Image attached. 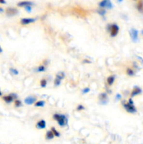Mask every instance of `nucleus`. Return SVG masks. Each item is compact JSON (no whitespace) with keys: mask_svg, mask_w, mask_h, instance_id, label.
<instances>
[{"mask_svg":"<svg viewBox=\"0 0 143 144\" xmlns=\"http://www.w3.org/2000/svg\"><path fill=\"white\" fill-rule=\"evenodd\" d=\"M60 83H61V80L58 78H56L55 81H54V85L56 86H58L59 85H60Z\"/></svg>","mask_w":143,"mask_h":144,"instance_id":"obj_25","label":"nucleus"},{"mask_svg":"<svg viewBox=\"0 0 143 144\" xmlns=\"http://www.w3.org/2000/svg\"><path fill=\"white\" fill-rule=\"evenodd\" d=\"M56 78H58V79H60V80H62L63 79H64V72H58L57 75H56Z\"/></svg>","mask_w":143,"mask_h":144,"instance_id":"obj_20","label":"nucleus"},{"mask_svg":"<svg viewBox=\"0 0 143 144\" xmlns=\"http://www.w3.org/2000/svg\"><path fill=\"white\" fill-rule=\"evenodd\" d=\"M51 131H53V134H54V136H55L60 137V132H59V131H57V130H56V129H55L54 127H52V128H51Z\"/></svg>","mask_w":143,"mask_h":144,"instance_id":"obj_21","label":"nucleus"},{"mask_svg":"<svg viewBox=\"0 0 143 144\" xmlns=\"http://www.w3.org/2000/svg\"><path fill=\"white\" fill-rule=\"evenodd\" d=\"M2 51H3V50H2V48H1V46H0V53H2Z\"/></svg>","mask_w":143,"mask_h":144,"instance_id":"obj_33","label":"nucleus"},{"mask_svg":"<svg viewBox=\"0 0 143 144\" xmlns=\"http://www.w3.org/2000/svg\"><path fill=\"white\" fill-rule=\"evenodd\" d=\"M142 34H143V30H142Z\"/></svg>","mask_w":143,"mask_h":144,"instance_id":"obj_35","label":"nucleus"},{"mask_svg":"<svg viewBox=\"0 0 143 144\" xmlns=\"http://www.w3.org/2000/svg\"><path fill=\"white\" fill-rule=\"evenodd\" d=\"M99 99H100V103L103 105L106 104L108 102V96L106 93H102L99 96Z\"/></svg>","mask_w":143,"mask_h":144,"instance_id":"obj_9","label":"nucleus"},{"mask_svg":"<svg viewBox=\"0 0 143 144\" xmlns=\"http://www.w3.org/2000/svg\"><path fill=\"white\" fill-rule=\"evenodd\" d=\"M45 101H39L38 102H36L35 103V106L36 107H43L44 106V105H45Z\"/></svg>","mask_w":143,"mask_h":144,"instance_id":"obj_19","label":"nucleus"},{"mask_svg":"<svg viewBox=\"0 0 143 144\" xmlns=\"http://www.w3.org/2000/svg\"><path fill=\"white\" fill-rule=\"evenodd\" d=\"M15 98H17V95L15 94H11L8 96H5L2 98V99L5 101L7 103H11V102H13Z\"/></svg>","mask_w":143,"mask_h":144,"instance_id":"obj_5","label":"nucleus"},{"mask_svg":"<svg viewBox=\"0 0 143 144\" xmlns=\"http://www.w3.org/2000/svg\"><path fill=\"white\" fill-rule=\"evenodd\" d=\"M130 35L133 42H137L138 40V31L135 28H132L130 30Z\"/></svg>","mask_w":143,"mask_h":144,"instance_id":"obj_4","label":"nucleus"},{"mask_svg":"<svg viewBox=\"0 0 143 144\" xmlns=\"http://www.w3.org/2000/svg\"><path fill=\"white\" fill-rule=\"evenodd\" d=\"M142 92H143V90H142V89L140 87L137 86H134V89H133V91H132V92L130 94V96H131V98L135 97L137 95H140V94H142Z\"/></svg>","mask_w":143,"mask_h":144,"instance_id":"obj_8","label":"nucleus"},{"mask_svg":"<svg viewBox=\"0 0 143 144\" xmlns=\"http://www.w3.org/2000/svg\"><path fill=\"white\" fill-rule=\"evenodd\" d=\"M33 4V3L32 1H20L17 4V6L19 7H26V6H32Z\"/></svg>","mask_w":143,"mask_h":144,"instance_id":"obj_12","label":"nucleus"},{"mask_svg":"<svg viewBox=\"0 0 143 144\" xmlns=\"http://www.w3.org/2000/svg\"><path fill=\"white\" fill-rule=\"evenodd\" d=\"M46 84H47V81L45 79H42L41 82H40V85L42 87H46Z\"/></svg>","mask_w":143,"mask_h":144,"instance_id":"obj_24","label":"nucleus"},{"mask_svg":"<svg viewBox=\"0 0 143 144\" xmlns=\"http://www.w3.org/2000/svg\"><path fill=\"white\" fill-rule=\"evenodd\" d=\"M36 100V99L35 97H34V96H28V97L25 98V103L27 105H32V104H33V103H35Z\"/></svg>","mask_w":143,"mask_h":144,"instance_id":"obj_11","label":"nucleus"},{"mask_svg":"<svg viewBox=\"0 0 143 144\" xmlns=\"http://www.w3.org/2000/svg\"><path fill=\"white\" fill-rule=\"evenodd\" d=\"M114 80H115V75H110L107 79V84H108V85H109V86H112L113 84H114Z\"/></svg>","mask_w":143,"mask_h":144,"instance_id":"obj_15","label":"nucleus"},{"mask_svg":"<svg viewBox=\"0 0 143 144\" xmlns=\"http://www.w3.org/2000/svg\"><path fill=\"white\" fill-rule=\"evenodd\" d=\"M77 110H79V111H80V110H83L84 109V107L82 105H79V106H77Z\"/></svg>","mask_w":143,"mask_h":144,"instance_id":"obj_29","label":"nucleus"},{"mask_svg":"<svg viewBox=\"0 0 143 144\" xmlns=\"http://www.w3.org/2000/svg\"><path fill=\"white\" fill-rule=\"evenodd\" d=\"M15 106L16 108H18V107H21L22 106V102L20 100H15Z\"/></svg>","mask_w":143,"mask_h":144,"instance_id":"obj_23","label":"nucleus"},{"mask_svg":"<svg viewBox=\"0 0 143 144\" xmlns=\"http://www.w3.org/2000/svg\"><path fill=\"white\" fill-rule=\"evenodd\" d=\"M1 95H2V93H1V90H0V96H1Z\"/></svg>","mask_w":143,"mask_h":144,"instance_id":"obj_34","label":"nucleus"},{"mask_svg":"<svg viewBox=\"0 0 143 144\" xmlns=\"http://www.w3.org/2000/svg\"><path fill=\"white\" fill-rule=\"evenodd\" d=\"M137 9L139 12L143 13V0H140L137 4Z\"/></svg>","mask_w":143,"mask_h":144,"instance_id":"obj_14","label":"nucleus"},{"mask_svg":"<svg viewBox=\"0 0 143 144\" xmlns=\"http://www.w3.org/2000/svg\"><path fill=\"white\" fill-rule=\"evenodd\" d=\"M108 26H109L108 30L110 32V36L112 37H114L116 36L119 31V28L118 25L116 23H114L112 25H109Z\"/></svg>","mask_w":143,"mask_h":144,"instance_id":"obj_2","label":"nucleus"},{"mask_svg":"<svg viewBox=\"0 0 143 144\" xmlns=\"http://www.w3.org/2000/svg\"><path fill=\"white\" fill-rule=\"evenodd\" d=\"M0 4H6V1H5V0H0Z\"/></svg>","mask_w":143,"mask_h":144,"instance_id":"obj_31","label":"nucleus"},{"mask_svg":"<svg viewBox=\"0 0 143 144\" xmlns=\"http://www.w3.org/2000/svg\"><path fill=\"white\" fill-rule=\"evenodd\" d=\"M123 1V0H119V1Z\"/></svg>","mask_w":143,"mask_h":144,"instance_id":"obj_36","label":"nucleus"},{"mask_svg":"<svg viewBox=\"0 0 143 144\" xmlns=\"http://www.w3.org/2000/svg\"><path fill=\"white\" fill-rule=\"evenodd\" d=\"M89 91H90V89H89L88 87H86V88H85V89L83 90V93H84V94H87L88 92H89Z\"/></svg>","mask_w":143,"mask_h":144,"instance_id":"obj_30","label":"nucleus"},{"mask_svg":"<svg viewBox=\"0 0 143 144\" xmlns=\"http://www.w3.org/2000/svg\"><path fill=\"white\" fill-rule=\"evenodd\" d=\"M99 6L101 8H111L112 7V4L109 0H102L99 3Z\"/></svg>","mask_w":143,"mask_h":144,"instance_id":"obj_7","label":"nucleus"},{"mask_svg":"<svg viewBox=\"0 0 143 144\" xmlns=\"http://www.w3.org/2000/svg\"><path fill=\"white\" fill-rule=\"evenodd\" d=\"M126 74H127L129 76H130V77L134 76V75H136L135 71H134L133 69H131V68H128V69L126 70Z\"/></svg>","mask_w":143,"mask_h":144,"instance_id":"obj_18","label":"nucleus"},{"mask_svg":"<svg viewBox=\"0 0 143 144\" xmlns=\"http://www.w3.org/2000/svg\"><path fill=\"white\" fill-rule=\"evenodd\" d=\"M46 67H45V65H40V66H39L38 67V68H37V70H38V72H44L45 70H46Z\"/></svg>","mask_w":143,"mask_h":144,"instance_id":"obj_22","label":"nucleus"},{"mask_svg":"<svg viewBox=\"0 0 143 144\" xmlns=\"http://www.w3.org/2000/svg\"><path fill=\"white\" fill-rule=\"evenodd\" d=\"M116 98H119V99H121V95H120V94H117V96H116Z\"/></svg>","mask_w":143,"mask_h":144,"instance_id":"obj_32","label":"nucleus"},{"mask_svg":"<svg viewBox=\"0 0 143 144\" xmlns=\"http://www.w3.org/2000/svg\"><path fill=\"white\" fill-rule=\"evenodd\" d=\"M6 14L9 16H14L18 14V11L17 8L13 7H8L6 8Z\"/></svg>","mask_w":143,"mask_h":144,"instance_id":"obj_6","label":"nucleus"},{"mask_svg":"<svg viewBox=\"0 0 143 144\" xmlns=\"http://www.w3.org/2000/svg\"><path fill=\"white\" fill-rule=\"evenodd\" d=\"M36 21L35 18H22L21 20V23L23 25H28L32 23H35Z\"/></svg>","mask_w":143,"mask_h":144,"instance_id":"obj_10","label":"nucleus"},{"mask_svg":"<svg viewBox=\"0 0 143 144\" xmlns=\"http://www.w3.org/2000/svg\"><path fill=\"white\" fill-rule=\"evenodd\" d=\"M123 106L125 108V110L130 113H137V109L134 106V103H131L130 102H123Z\"/></svg>","mask_w":143,"mask_h":144,"instance_id":"obj_3","label":"nucleus"},{"mask_svg":"<svg viewBox=\"0 0 143 144\" xmlns=\"http://www.w3.org/2000/svg\"><path fill=\"white\" fill-rule=\"evenodd\" d=\"M46 121L43 120H42L40 121H39L38 122L36 123V128L37 129H44L46 128Z\"/></svg>","mask_w":143,"mask_h":144,"instance_id":"obj_13","label":"nucleus"},{"mask_svg":"<svg viewBox=\"0 0 143 144\" xmlns=\"http://www.w3.org/2000/svg\"><path fill=\"white\" fill-rule=\"evenodd\" d=\"M53 118L56 120L57 122V124L60 126V127H64L67 124L68 122V120L67 118V117L64 115L63 114H55L53 116Z\"/></svg>","mask_w":143,"mask_h":144,"instance_id":"obj_1","label":"nucleus"},{"mask_svg":"<svg viewBox=\"0 0 143 144\" xmlns=\"http://www.w3.org/2000/svg\"><path fill=\"white\" fill-rule=\"evenodd\" d=\"M74 11L77 12V15H80L81 16H84V15H86V12L83 9H81V8H75Z\"/></svg>","mask_w":143,"mask_h":144,"instance_id":"obj_17","label":"nucleus"},{"mask_svg":"<svg viewBox=\"0 0 143 144\" xmlns=\"http://www.w3.org/2000/svg\"><path fill=\"white\" fill-rule=\"evenodd\" d=\"M98 13L100 15H104L106 14V11L105 9H103V8H100V10L98 11Z\"/></svg>","mask_w":143,"mask_h":144,"instance_id":"obj_26","label":"nucleus"},{"mask_svg":"<svg viewBox=\"0 0 143 144\" xmlns=\"http://www.w3.org/2000/svg\"><path fill=\"white\" fill-rule=\"evenodd\" d=\"M10 71L11 73H13L14 75H18V71L16 70V69H14V68H10Z\"/></svg>","mask_w":143,"mask_h":144,"instance_id":"obj_27","label":"nucleus"},{"mask_svg":"<svg viewBox=\"0 0 143 144\" xmlns=\"http://www.w3.org/2000/svg\"><path fill=\"white\" fill-rule=\"evenodd\" d=\"M25 10L27 11H28V12H31V11H32V8H31V6L30 5H29V6H26V7H25Z\"/></svg>","mask_w":143,"mask_h":144,"instance_id":"obj_28","label":"nucleus"},{"mask_svg":"<svg viewBox=\"0 0 143 144\" xmlns=\"http://www.w3.org/2000/svg\"><path fill=\"white\" fill-rule=\"evenodd\" d=\"M54 138V134L53 133V131L50 130V131H48L46 132V138L49 140V139H53Z\"/></svg>","mask_w":143,"mask_h":144,"instance_id":"obj_16","label":"nucleus"}]
</instances>
